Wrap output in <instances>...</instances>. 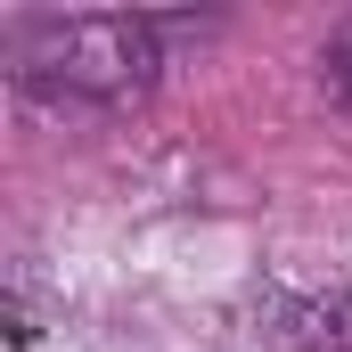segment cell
<instances>
[{
  "label": "cell",
  "instance_id": "cell-1",
  "mask_svg": "<svg viewBox=\"0 0 352 352\" xmlns=\"http://www.w3.org/2000/svg\"><path fill=\"white\" fill-rule=\"evenodd\" d=\"M156 66V25L140 16H41L16 33V74L82 98H131Z\"/></svg>",
  "mask_w": 352,
  "mask_h": 352
},
{
  "label": "cell",
  "instance_id": "cell-2",
  "mask_svg": "<svg viewBox=\"0 0 352 352\" xmlns=\"http://www.w3.org/2000/svg\"><path fill=\"white\" fill-rule=\"evenodd\" d=\"M320 90H328V107L352 115V16L328 33V50H320Z\"/></svg>",
  "mask_w": 352,
  "mask_h": 352
}]
</instances>
